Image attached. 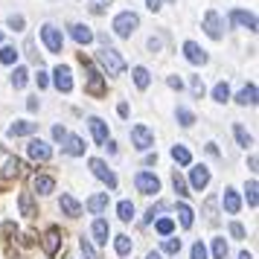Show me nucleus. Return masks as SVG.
I'll return each mask as SVG.
<instances>
[{
  "instance_id": "c756f323",
  "label": "nucleus",
  "mask_w": 259,
  "mask_h": 259,
  "mask_svg": "<svg viewBox=\"0 0 259 259\" xmlns=\"http://www.w3.org/2000/svg\"><path fill=\"white\" fill-rule=\"evenodd\" d=\"M26 79H29L26 67H15V73H12V88H15V91H21V88L26 84Z\"/></svg>"
},
{
  "instance_id": "052dcab7",
  "label": "nucleus",
  "mask_w": 259,
  "mask_h": 259,
  "mask_svg": "<svg viewBox=\"0 0 259 259\" xmlns=\"http://www.w3.org/2000/svg\"><path fill=\"white\" fill-rule=\"evenodd\" d=\"M239 259H250V253H242V256H239Z\"/></svg>"
},
{
  "instance_id": "4d7b16f0",
  "label": "nucleus",
  "mask_w": 259,
  "mask_h": 259,
  "mask_svg": "<svg viewBox=\"0 0 259 259\" xmlns=\"http://www.w3.org/2000/svg\"><path fill=\"white\" fill-rule=\"evenodd\" d=\"M149 50H152V53H154V50H160V41H157V38H152V41H149Z\"/></svg>"
},
{
  "instance_id": "bb28decb",
  "label": "nucleus",
  "mask_w": 259,
  "mask_h": 259,
  "mask_svg": "<svg viewBox=\"0 0 259 259\" xmlns=\"http://www.w3.org/2000/svg\"><path fill=\"white\" fill-rule=\"evenodd\" d=\"M172 157H175V163H181V166H189L192 163V154H189V149L187 146H172Z\"/></svg>"
},
{
  "instance_id": "ddd939ff",
  "label": "nucleus",
  "mask_w": 259,
  "mask_h": 259,
  "mask_svg": "<svg viewBox=\"0 0 259 259\" xmlns=\"http://www.w3.org/2000/svg\"><path fill=\"white\" fill-rule=\"evenodd\" d=\"M189 184H192V189H204L207 184H210V169L207 166H192V172H189Z\"/></svg>"
},
{
  "instance_id": "09e8293b",
  "label": "nucleus",
  "mask_w": 259,
  "mask_h": 259,
  "mask_svg": "<svg viewBox=\"0 0 259 259\" xmlns=\"http://www.w3.org/2000/svg\"><path fill=\"white\" fill-rule=\"evenodd\" d=\"M230 233H233L236 239H245V227H242L239 222H233V224H230Z\"/></svg>"
},
{
  "instance_id": "7c9ffc66",
  "label": "nucleus",
  "mask_w": 259,
  "mask_h": 259,
  "mask_svg": "<svg viewBox=\"0 0 259 259\" xmlns=\"http://www.w3.org/2000/svg\"><path fill=\"white\" fill-rule=\"evenodd\" d=\"M212 99H215V102H227V99H230V88H227V82H219L215 88H212Z\"/></svg>"
},
{
  "instance_id": "f03ea898",
  "label": "nucleus",
  "mask_w": 259,
  "mask_h": 259,
  "mask_svg": "<svg viewBox=\"0 0 259 259\" xmlns=\"http://www.w3.org/2000/svg\"><path fill=\"white\" fill-rule=\"evenodd\" d=\"M84 70H88V84H84V91H88L91 96H105V91H108V88H105V76L96 70L91 61H84Z\"/></svg>"
},
{
  "instance_id": "393cba45",
  "label": "nucleus",
  "mask_w": 259,
  "mask_h": 259,
  "mask_svg": "<svg viewBox=\"0 0 259 259\" xmlns=\"http://www.w3.org/2000/svg\"><path fill=\"white\" fill-rule=\"evenodd\" d=\"M131 76H134V84H137L140 91H146V88H149V82H152V73L146 70V67H134V70H131Z\"/></svg>"
},
{
  "instance_id": "2f4dec72",
  "label": "nucleus",
  "mask_w": 259,
  "mask_h": 259,
  "mask_svg": "<svg viewBox=\"0 0 259 259\" xmlns=\"http://www.w3.org/2000/svg\"><path fill=\"white\" fill-rule=\"evenodd\" d=\"M117 212H119V219H122V222H131V219H134V204H131V201H119Z\"/></svg>"
},
{
  "instance_id": "72a5a7b5",
  "label": "nucleus",
  "mask_w": 259,
  "mask_h": 259,
  "mask_svg": "<svg viewBox=\"0 0 259 259\" xmlns=\"http://www.w3.org/2000/svg\"><path fill=\"white\" fill-rule=\"evenodd\" d=\"M114 247H117V253H119V256H128V253H131V239H128V236H117Z\"/></svg>"
},
{
  "instance_id": "1a4fd4ad",
  "label": "nucleus",
  "mask_w": 259,
  "mask_h": 259,
  "mask_svg": "<svg viewBox=\"0 0 259 259\" xmlns=\"http://www.w3.org/2000/svg\"><path fill=\"white\" fill-rule=\"evenodd\" d=\"M26 154L32 157V160H50L53 157V149H50V143H44V140H29V146H26Z\"/></svg>"
},
{
  "instance_id": "4468645a",
  "label": "nucleus",
  "mask_w": 259,
  "mask_h": 259,
  "mask_svg": "<svg viewBox=\"0 0 259 259\" xmlns=\"http://www.w3.org/2000/svg\"><path fill=\"white\" fill-rule=\"evenodd\" d=\"M184 56H187V61H192V64H207V61H210V56H207L195 41H187V44H184Z\"/></svg>"
},
{
  "instance_id": "2eb2a0df",
  "label": "nucleus",
  "mask_w": 259,
  "mask_h": 259,
  "mask_svg": "<svg viewBox=\"0 0 259 259\" xmlns=\"http://www.w3.org/2000/svg\"><path fill=\"white\" fill-rule=\"evenodd\" d=\"M88 125H91V134H94L96 146H105V143H108V125H105V122H102L99 117H91V119H88Z\"/></svg>"
},
{
  "instance_id": "a211bd4d",
  "label": "nucleus",
  "mask_w": 259,
  "mask_h": 259,
  "mask_svg": "<svg viewBox=\"0 0 259 259\" xmlns=\"http://www.w3.org/2000/svg\"><path fill=\"white\" fill-rule=\"evenodd\" d=\"M32 189H35L38 195H50V192L56 189V181L50 175H35L32 178Z\"/></svg>"
},
{
  "instance_id": "c85d7f7f",
  "label": "nucleus",
  "mask_w": 259,
  "mask_h": 259,
  "mask_svg": "<svg viewBox=\"0 0 259 259\" xmlns=\"http://www.w3.org/2000/svg\"><path fill=\"white\" fill-rule=\"evenodd\" d=\"M21 212H24V215H29V219H32V215H35V204H32V192H21Z\"/></svg>"
},
{
  "instance_id": "20e7f679",
  "label": "nucleus",
  "mask_w": 259,
  "mask_h": 259,
  "mask_svg": "<svg viewBox=\"0 0 259 259\" xmlns=\"http://www.w3.org/2000/svg\"><path fill=\"white\" fill-rule=\"evenodd\" d=\"M41 38H44V44H47L50 53H61V47H64L61 29H56L53 24H44V26H41Z\"/></svg>"
},
{
  "instance_id": "680f3d73",
  "label": "nucleus",
  "mask_w": 259,
  "mask_h": 259,
  "mask_svg": "<svg viewBox=\"0 0 259 259\" xmlns=\"http://www.w3.org/2000/svg\"><path fill=\"white\" fill-rule=\"evenodd\" d=\"M0 41H3V32H0Z\"/></svg>"
},
{
  "instance_id": "f257e3e1",
  "label": "nucleus",
  "mask_w": 259,
  "mask_h": 259,
  "mask_svg": "<svg viewBox=\"0 0 259 259\" xmlns=\"http://www.w3.org/2000/svg\"><path fill=\"white\" fill-rule=\"evenodd\" d=\"M96 59H99V64H102V70L108 76H122L125 73V61H122V56L114 47H102L96 53Z\"/></svg>"
},
{
  "instance_id": "dca6fc26",
  "label": "nucleus",
  "mask_w": 259,
  "mask_h": 259,
  "mask_svg": "<svg viewBox=\"0 0 259 259\" xmlns=\"http://www.w3.org/2000/svg\"><path fill=\"white\" fill-rule=\"evenodd\" d=\"M222 204H224V210L230 212V215H236V212L242 210V198H239V192L236 189H224V195H222Z\"/></svg>"
},
{
  "instance_id": "79ce46f5",
  "label": "nucleus",
  "mask_w": 259,
  "mask_h": 259,
  "mask_svg": "<svg viewBox=\"0 0 259 259\" xmlns=\"http://www.w3.org/2000/svg\"><path fill=\"white\" fill-rule=\"evenodd\" d=\"M163 210H166V204H163V201H157V204H154L152 210L146 212V219H143V222H146V224H149V222H154V215H157V212H163Z\"/></svg>"
},
{
  "instance_id": "423d86ee",
  "label": "nucleus",
  "mask_w": 259,
  "mask_h": 259,
  "mask_svg": "<svg viewBox=\"0 0 259 259\" xmlns=\"http://www.w3.org/2000/svg\"><path fill=\"white\" fill-rule=\"evenodd\" d=\"M91 172H94V175L99 178L102 184H108V189H117V175H114V172L108 169V163H105V160H99V157H94V160H91Z\"/></svg>"
},
{
  "instance_id": "f3484780",
  "label": "nucleus",
  "mask_w": 259,
  "mask_h": 259,
  "mask_svg": "<svg viewBox=\"0 0 259 259\" xmlns=\"http://www.w3.org/2000/svg\"><path fill=\"white\" fill-rule=\"evenodd\" d=\"M38 122H29V119H21V122H12L9 125V137H29V134H35Z\"/></svg>"
},
{
  "instance_id": "7ed1b4c3",
  "label": "nucleus",
  "mask_w": 259,
  "mask_h": 259,
  "mask_svg": "<svg viewBox=\"0 0 259 259\" xmlns=\"http://www.w3.org/2000/svg\"><path fill=\"white\" fill-rule=\"evenodd\" d=\"M137 26H140V18L134 12H119L117 18H114V32H117L119 38H128Z\"/></svg>"
},
{
  "instance_id": "5701e85b",
  "label": "nucleus",
  "mask_w": 259,
  "mask_h": 259,
  "mask_svg": "<svg viewBox=\"0 0 259 259\" xmlns=\"http://www.w3.org/2000/svg\"><path fill=\"white\" fill-rule=\"evenodd\" d=\"M61 210L67 212L70 219H76V215L82 212V204H79V201L73 198V195H67V192H64V195H61Z\"/></svg>"
},
{
  "instance_id": "39448f33",
  "label": "nucleus",
  "mask_w": 259,
  "mask_h": 259,
  "mask_svg": "<svg viewBox=\"0 0 259 259\" xmlns=\"http://www.w3.org/2000/svg\"><path fill=\"white\" fill-rule=\"evenodd\" d=\"M131 143H134V149H140V152H149L154 146V134L146 125H134L131 128Z\"/></svg>"
},
{
  "instance_id": "58836bf2",
  "label": "nucleus",
  "mask_w": 259,
  "mask_h": 259,
  "mask_svg": "<svg viewBox=\"0 0 259 259\" xmlns=\"http://www.w3.org/2000/svg\"><path fill=\"white\" fill-rule=\"evenodd\" d=\"M172 230H175V222H172V219H160V222H157V233L160 236H169Z\"/></svg>"
},
{
  "instance_id": "6e6d98bb",
  "label": "nucleus",
  "mask_w": 259,
  "mask_h": 259,
  "mask_svg": "<svg viewBox=\"0 0 259 259\" xmlns=\"http://www.w3.org/2000/svg\"><path fill=\"white\" fill-rule=\"evenodd\" d=\"M157 163V154H146V166H154Z\"/></svg>"
},
{
  "instance_id": "9b49d317",
  "label": "nucleus",
  "mask_w": 259,
  "mask_h": 259,
  "mask_svg": "<svg viewBox=\"0 0 259 259\" xmlns=\"http://www.w3.org/2000/svg\"><path fill=\"white\" fill-rule=\"evenodd\" d=\"M53 82H56V88H59L61 94H70L73 91V76H70V67H64V64H59L56 70H53Z\"/></svg>"
},
{
  "instance_id": "cd10ccee",
  "label": "nucleus",
  "mask_w": 259,
  "mask_h": 259,
  "mask_svg": "<svg viewBox=\"0 0 259 259\" xmlns=\"http://www.w3.org/2000/svg\"><path fill=\"white\" fill-rule=\"evenodd\" d=\"M175 117H178V125H181V128H189V125L195 122V114H192L189 108H178Z\"/></svg>"
},
{
  "instance_id": "4be33fe9",
  "label": "nucleus",
  "mask_w": 259,
  "mask_h": 259,
  "mask_svg": "<svg viewBox=\"0 0 259 259\" xmlns=\"http://www.w3.org/2000/svg\"><path fill=\"white\" fill-rule=\"evenodd\" d=\"M108 233H111L108 222H105V219H96V222H94V239H96V245H108Z\"/></svg>"
},
{
  "instance_id": "473e14b6",
  "label": "nucleus",
  "mask_w": 259,
  "mask_h": 259,
  "mask_svg": "<svg viewBox=\"0 0 259 259\" xmlns=\"http://www.w3.org/2000/svg\"><path fill=\"white\" fill-rule=\"evenodd\" d=\"M178 215H181V227H192V215L195 212L189 210L187 204H178Z\"/></svg>"
},
{
  "instance_id": "8fccbe9b",
  "label": "nucleus",
  "mask_w": 259,
  "mask_h": 259,
  "mask_svg": "<svg viewBox=\"0 0 259 259\" xmlns=\"http://www.w3.org/2000/svg\"><path fill=\"white\" fill-rule=\"evenodd\" d=\"M26 53H29V59L38 61V53H35V44H32V38H26Z\"/></svg>"
},
{
  "instance_id": "c9c22d12",
  "label": "nucleus",
  "mask_w": 259,
  "mask_h": 259,
  "mask_svg": "<svg viewBox=\"0 0 259 259\" xmlns=\"http://www.w3.org/2000/svg\"><path fill=\"white\" fill-rule=\"evenodd\" d=\"M212 256L215 259L227 256V242H224V239H212Z\"/></svg>"
},
{
  "instance_id": "a18cd8bd",
  "label": "nucleus",
  "mask_w": 259,
  "mask_h": 259,
  "mask_svg": "<svg viewBox=\"0 0 259 259\" xmlns=\"http://www.w3.org/2000/svg\"><path fill=\"white\" fill-rule=\"evenodd\" d=\"M192 259H207V247L201 245V242L192 245Z\"/></svg>"
},
{
  "instance_id": "6ab92c4d",
  "label": "nucleus",
  "mask_w": 259,
  "mask_h": 259,
  "mask_svg": "<svg viewBox=\"0 0 259 259\" xmlns=\"http://www.w3.org/2000/svg\"><path fill=\"white\" fill-rule=\"evenodd\" d=\"M70 35L76 44H91L94 41V32H91V26H84V24H73L70 26Z\"/></svg>"
},
{
  "instance_id": "5fc2aeb1",
  "label": "nucleus",
  "mask_w": 259,
  "mask_h": 259,
  "mask_svg": "<svg viewBox=\"0 0 259 259\" xmlns=\"http://www.w3.org/2000/svg\"><path fill=\"white\" fill-rule=\"evenodd\" d=\"M117 111H119V117H128V105H125V102H119Z\"/></svg>"
},
{
  "instance_id": "c03bdc74",
  "label": "nucleus",
  "mask_w": 259,
  "mask_h": 259,
  "mask_svg": "<svg viewBox=\"0 0 259 259\" xmlns=\"http://www.w3.org/2000/svg\"><path fill=\"white\" fill-rule=\"evenodd\" d=\"M53 140L64 143V140H67V128H64V125H53Z\"/></svg>"
},
{
  "instance_id": "0eeeda50",
  "label": "nucleus",
  "mask_w": 259,
  "mask_h": 259,
  "mask_svg": "<svg viewBox=\"0 0 259 259\" xmlns=\"http://www.w3.org/2000/svg\"><path fill=\"white\" fill-rule=\"evenodd\" d=\"M134 184H137V189H140L143 195H154V192H160V181H157V175H152V172H137Z\"/></svg>"
},
{
  "instance_id": "49530a36",
  "label": "nucleus",
  "mask_w": 259,
  "mask_h": 259,
  "mask_svg": "<svg viewBox=\"0 0 259 259\" xmlns=\"http://www.w3.org/2000/svg\"><path fill=\"white\" fill-rule=\"evenodd\" d=\"M9 26H12L15 32L24 29V15H9Z\"/></svg>"
},
{
  "instance_id": "603ef678",
  "label": "nucleus",
  "mask_w": 259,
  "mask_h": 259,
  "mask_svg": "<svg viewBox=\"0 0 259 259\" xmlns=\"http://www.w3.org/2000/svg\"><path fill=\"white\" fill-rule=\"evenodd\" d=\"M166 82H169V88H175V91H181V88H184V84H181V79H178V76H169Z\"/></svg>"
},
{
  "instance_id": "13d9d810",
  "label": "nucleus",
  "mask_w": 259,
  "mask_h": 259,
  "mask_svg": "<svg viewBox=\"0 0 259 259\" xmlns=\"http://www.w3.org/2000/svg\"><path fill=\"white\" fill-rule=\"evenodd\" d=\"M26 108H29V111H38V96H35V99H29V102H26Z\"/></svg>"
},
{
  "instance_id": "ea45409f",
  "label": "nucleus",
  "mask_w": 259,
  "mask_h": 259,
  "mask_svg": "<svg viewBox=\"0 0 259 259\" xmlns=\"http://www.w3.org/2000/svg\"><path fill=\"white\" fill-rule=\"evenodd\" d=\"M79 247H82V256L84 259H96V247L91 245L88 239H82V242H79Z\"/></svg>"
},
{
  "instance_id": "e433bc0d",
  "label": "nucleus",
  "mask_w": 259,
  "mask_h": 259,
  "mask_svg": "<svg viewBox=\"0 0 259 259\" xmlns=\"http://www.w3.org/2000/svg\"><path fill=\"white\" fill-rule=\"evenodd\" d=\"M0 61H3V64H15V61H18V50L15 47H3L0 50Z\"/></svg>"
},
{
  "instance_id": "37998d69",
  "label": "nucleus",
  "mask_w": 259,
  "mask_h": 259,
  "mask_svg": "<svg viewBox=\"0 0 259 259\" xmlns=\"http://www.w3.org/2000/svg\"><path fill=\"white\" fill-rule=\"evenodd\" d=\"M163 250H166V253H181V239H166Z\"/></svg>"
},
{
  "instance_id": "f8f14e48",
  "label": "nucleus",
  "mask_w": 259,
  "mask_h": 259,
  "mask_svg": "<svg viewBox=\"0 0 259 259\" xmlns=\"http://www.w3.org/2000/svg\"><path fill=\"white\" fill-rule=\"evenodd\" d=\"M41 245H44V253H47V256H56L59 247H61V230L59 227H50L47 233H44V242H41Z\"/></svg>"
},
{
  "instance_id": "de8ad7c7",
  "label": "nucleus",
  "mask_w": 259,
  "mask_h": 259,
  "mask_svg": "<svg viewBox=\"0 0 259 259\" xmlns=\"http://www.w3.org/2000/svg\"><path fill=\"white\" fill-rule=\"evenodd\" d=\"M192 94L195 96L204 94V82H201V76H192Z\"/></svg>"
},
{
  "instance_id": "3c124183",
  "label": "nucleus",
  "mask_w": 259,
  "mask_h": 259,
  "mask_svg": "<svg viewBox=\"0 0 259 259\" xmlns=\"http://www.w3.org/2000/svg\"><path fill=\"white\" fill-rule=\"evenodd\" d=\"M35 82H38V88H47V84H50V79H47V73H44V70H38V76H35Z\"/></svg>"
},
{
  "instance_id": "b1692460",
  "label": "nucleus",
  "mask_w": 259,
  "mask_h": 259,
  "mask_svg": "<svg viewBox=\"0 0 259 259\" xmlns=\"http://www.w3.org/2000/svg\"><path fill=\"white\" fill-rule=\"evenodd\" d=\"M236 102H239V105H256V84H247V88H242V91H239V96H236Z\"/></svg>"
},
{
  "instance_id": "f704fd0d",
  "label": "nucleus",
  "mask_w": 259,
  "mask_h": 259,
  "mask_svg": "<svg viewBox=\"0 0 259 259\" xmlns=\"http://www.w3.org/2000/svg\"><path fill=\"white\" fill-rule=\"evenodd\" d=\"M233 134H236V140H239V146H245V149H247V146H250V143H253V140H250V134H247V131L242 128L239 122H236V125H233Z\"/></svg>"
},
{
  "instance_id": "aec40b11",
  "label": "nucleus",
  "mask_w": 259,
  "mask_h": 259,
  "mask_svg": "<svg viewBox=\"0 0 259 259\" xmlns=\"http://www.w3.org/2000/svg\"><path fill=\"white\" fill-rule=\"evenodd\" d=\"M84 207H88V212H94V215L96 212H102V210H108V192H96V195H91Z\"/></svg>"
},
{
  "instance_id": "a878e982",
  "label": "nucleus",
  "mask_w": 259,
  "mask_h": 259,
  "mask_svg": "<svg viewBox=\"0 0 259 259\" xmlns=\"http://www.w3.org/2000/svg\"><path fill=\"white\" fill-rule=\"evenodd\" d=\"M21 169H24V163H21L18 157H9V160L3 163V172H0V175L3 178H18L21 175Z\"/></svg>"
},
{
  "instance_id": "9d476101",
  "label": "nucleus",
  "mask_w": 259,
  "mask_h": 259,
  "mask_svg": "<svg viewBox=\"0 0 259 259\" xmlns=\"http://www.w3.org/2000/svg\"><path fill=\"white\" fill-rule=\"evenodd\" d=\"M230 21H233L236 26L247 29V32H256V15L245 12V9H233V12H230Z\"/></svg>"
},
{
  "instance_id": "6e6552de",
  "label": "nucleus",
  "mask_w": 259,
  "mask_h": 259,
  "mask_svg": "<svg viewBox=\"0 0 259 259\" xmlns=\"http://www.w3.org/2000/svg\"><path fill=\"white\" fill-rule=\"evenodd\" d=\"M222 29H224V24H222V18H219V12L210 9V12L204 15V32H207L212 41H219V38H222Z\"/></svg>"
},
{
  "instance_id": "a19ab883",
  "label": "nucleus",
  "mask_w": 259,
  "mask_h": 259,
  "mask_svg": "<svg viewBox=\"0 0 259 259\" xmlns=\"http://www.w3.org/2000/svg\"><path fill=\"white\" fill-rule=\"evenodd\" d=\"M172 184H175V192H178V195H189V192H187V181L178 175V172L172 175Z\"/></svg>"
},
{
  "instance_id": "bf43d9fd",
  "label": "nucleus",
  "mask_w": 259,
  "mask_h": 259,
  "mask_svg": "<svg viewBox=\"0 0 259 259\" xmlns=\"http://www.w3.org/2000/svg\"><path fill=\"white\" fill-rule=\"evenodd\" d=\"M146 259H163V256H160L157 250H152V253H149V256H146Z\"/></svg>"
},
{
  "instance_id": "4c0bfd02",
  "label": "nucleus",
  "mask_w": 259,
  "mask_h": 259,
  "mask_svg": "<svg viewBox=\"0 0 259 259\" xmlns=\"http://www.w3.org/2000/svg\"><path fill=\"white\" fill-rule=\"evenodd\" d=\"M256 181H247V189H245V192H247V204H250V207H256V204H259V198H256Z\"/></svg>"
},
{
  "instance_id": "412c9836",
  "label": "nucleus",
  "mask_w": 259,
  "mask_h": 259,
  "mask_svg": "<svg viewBox=\"0 0 259 259\" xmlns=\"http://www.w3.org/2000/svg\"><path fill=\"white\" fill-rule=\"evenodd\" d=\"M64 152L73 154V157L84 154V140L82 137H76V134H67V140H64Z\"/></svg>"
},
{
  "instance_id": "864d4df0",
  "label": "nucleus",
  "mask_w": 259,
  "mask_h": 259,
  "mask_svg": "<svg viewBox=\"0 0 259 259\" xmlns=\"http://www.w3.org/2000/svg\"><path fill=\"white\" fill-rule=\"evenodd\" d=\"M146 6H149V9H152V12H157V9H160V6H163V0H146Z\"/></svg>"
}]
</instances>
